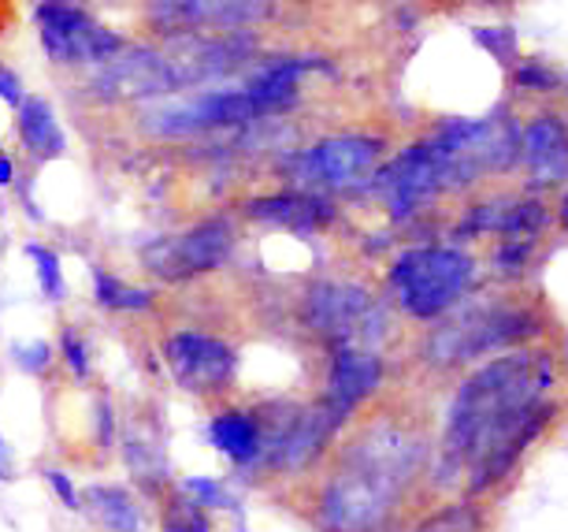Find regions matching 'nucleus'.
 Masks as SVG:
<instances>
[{"label": "nucleus", "mask_w": 568, "mask_h": 532, "mask_svg": "<svg viewBox=\"0 0 568 532\" xmlns=\"http://www.w3.org/2000/svg\"><path fill=\"white\" fill-rule=\"evenodd\" d=\"M550 354H506L487 361L476 377L465 380L449 410L446 451L449 459L468 465L471 488L484 492L501 481L524 443L546 421V388H550Z\"/></svg>", "instance_id": "obj_1"}, {"label": "nucleus", "mask_w": 568, "mask_h": 532, "mask_svg": "<svg viewBox=\"0 0 568 532\" xmlns=\"http://www.w3.org/2000/svg\"><path fill=\"white\" fill-rule=\"evenodd\" d=\"M409 473V446L402 432H372L353 446L324 492V521L331 532H375L390 514Z\"/></svg>", "instance_id": "obj_2"}, {"label": "nucleus", "mask_w": 568, "mask_h": 532, "mask_svg": "<svg viewBox=\"0 0 568 532\" xmlns=\"http://www.w3.org/2000/svg\"><path fill=\"white\" fill-rule=\"evenodd\" d=\"M305 74L302 60H283L272 68L256 71L245 87L234 90H209L190 101H175L168 109H156L149 116V127L160 138H194L209 131H223V127H242L250 120H261L267 112L286 109L297 98V82Z\"/></svg>", "instance_id": "obj_3"}, {"label": "nucleus", "mask_w": 568, "mask_h": 532, "mask_svg": "<svg viewBox=\"0 0 568 532\" xmlns=\"http://www.w3.org/2000/svg\"><path fill=\"white\" fill-rule=\"evenodd\" d=\"M390 283L398 291L402 310L420 321L446 313L471 283V258L460 250L443 247H420L405 250L390 264Z\"/></svg>", "instance_id": "obj_4"}, {"label": "nucleus", "mask_w": 568, "mask_h": 532, "mask_svg": "<svg viewBox=\"0 0 568 532\" xmlns=\"http://www.w3.org/2000/svg\"><path fill=\"white\" fill-rule=\"evenodd\" d=\"M34 19L41 46L57 63H109L123 52V38L115 30L90 19L68 0H41Z\"/></svg>", "instance_id": "obj_5"}, {"label": "nucleus", "mask_w": 568, "mask_h": 532, "mask_svg": "<svg viewBox=\"0 0 568 532\" xmlns=\"http://www.w3.org/2000/svg\"><path fill=\"white\" fill-rule=\"evenodd\" d=\"M272 16V0H153L149 23L168 38H209L256 27Z\"/></svg>", "instance_id": "obj_6"}, {"label": "nucleus", "mask_w": 568, "mask_h": 532, "mask_svg": "<svg viewBox=\"0 0 568 532\" xmlns=\"http://www.w3.org/2000/svg\"><path fill=\"white\" fill-rule=\"evenodd\" d=\"M234 247V228L231 220L212 217L194 223L190 231H182L175 239H160L156 247H149L145 264L153 269L160 280H194L212 269H220L227 261V253Z\"/></svg>", "instance_id": "obj_7"}, {"label": "nucleus", "mask_w": 568, "mask_h": 532, "mask_svg": "<svg viewBox=\"0 0 568 532\" xmlns=\"http://www.w3.org/2000/svg\"><path fill=\"white\" fill-rule=\"evenodd\" d=\"M449 183H454V179H449L446 153L435 138L405 149L402 157H394V161L375 175V187L387 198L394 217H409V212L420 209L424 201H432L438 190Z\"/></svg>", "instance_id": "obj_8"}, {"label": "nucleus", "mask_w": 568, "mask_h": 532, "mask_svg": "<svg viewBox=\"0 0 568 532\" xmlns=\"http://www.w3.org/2000/svg\"><path fill=\"white\" fill-rule=\"evenodd\" d=\"M379 164V142L361 134H338L324 138L308 153H302L291 168L297 183L308 187H331V190H353L368 183Z\"/></svg>", "instance_id": "obj_9"}, {"label": "nucleus", "mask_w": 568, "mask_h": 532, "mask_svg": "<svg viewBox=\"0 0 568 532\" xmlns=\"http://www.w3.org/2000/svg\"><path fill=\"white\" fill-rule=\"evenodd\" d=\"M164 361L179 388L209 395V391L227 388L234 372V354L223 339L209 332H179L164 343Z\"/></svg>", "instance_id": "obj_10"}, {"label": "nucleus", "mask_w": 568, "mask_h": 532, "mask_svg": "<svg viewBox=\"0 0 568 532\" xmlns=\"http://www.w3.org/2000/svg\"><path fill=\"white\" fill-rule=\"evenodd\" d=\"M308 321L338 347H357L364 324H372V298L353 283H324L308 298Z\"/></svg>", "instance_id": "obj_11"}, {"label": "nucleus", "mask_w": 568, "mask_h": 532, "mask_svg": "<svg viewBox=\"0 0 568 532\" xmlns=\"http://www.w3.org/2000/svg\"><path fill=\"white\" fill-rule=\"evenodd\" d=\"M379 380H383V365L372 350L338 347L335 365H331V380H327V395L320 406L342 424L375 388H379Z\"/></svg>", "instance_id": "obj_12"}, {"label": "nucleus", "mask_w": 568, "mask_h": 532, "mask_svg": "<svg viewBox=\"0 0 568 532\" xmlns=\"http://www.w3.org/2000/svg\"><path fill=\"white\" fill-rule=\"evenodd\" d=\"M524 161H528V172L539 179V183H557V179L568 175V134L565 127L542 116L528 127L524 134Z\"/></svg>", "instance_id": "obj_13"}, {"label": "nucleus", "mask_w": 568, "mask_h": 532, "mask_svg": "<svg viewBox=\"0 0 568 532\" xmlns=\"http://www.w3.org/2000/svg\"><path fill=\"white\" fill-rule=\"evenodd\" d=\"M212 446L220 454H227L234 465H250L261 459V446H264V429L253 413L245 410H220L216 418L209 424Z\"/></svg>", "instance_id": "obj_14"}, {"label": "nucleus", "mask_w": 568, "mask_h": 532, "mask_svg": "<svg viewBox=\"0 0 568 532\" xmlns=\"http://www.w3.org/2000/svg\"><path fill=\"white\" fill-rule=\"evenodd\" d=\"M250 212L256 220L278 223L286 231H297V235H308V231L324 228L331 220V205L313 194H278V198H256Z\"/></svg>", "instance_id": "obj_15"}, {"label": "nucleus", "mask_w": 568, "mask_h": 532, "mask_svg": "<svg viewBox=\"0 0 568 532\" xmlns=\"http://www.w3.org/2000/svg\"><path fill=\"white\" fill-rule=\"evenodd\" d=\"M85 506L98 518L101 529L109 532H142V506L134 503V495L126 488L115 484H93L85 488Z\"/></svg>", "instance_id": "obj_16"}, {"label": "nucleus", "mask_w": 568, "mask_h": 532, "mask_svg": "<svg viewBox=\"0 0 568 532\" xmlns=\"http://www.w3.org/2000/svg\"><path fill=\"white\" fill-rule=\"evenodd\" d=\"M19 138H23V145L30 149V153H38V157H57L63 149L60 123L52 120L49 104L38 101V98L19 104Z\"/></svg>", "instance_id": "obj_17"}, {"label": "nucleus", "mask_w": 568, "mask_h": 532, "mask_svg": "<svg viewBox=\"0 0 568 532\" xmlns=\"http://www.w3.org/2000/svg\"><path fill=\"white\" fill-rule=\"evenodd\" d=\"M93 291H98V302L109 305V310H149L153 305V291H145V287H131L123 283L120 275L112 272H93Z\"/></svg>", "instance_id": "obj_18"}, {"label": "nucleus", "mask_w": 568, "mask_h": 532, "mask_svg": "<svg viewBox=\"0 0 568 532\" xmlns=\"http://www.w3.org/2000/svg\"><path fill=\"white\" fill-rule=\"evenodd\" d=\"M164 532H212L205 506L186 495L164 499Z\"/></svg>", "instance_id": "obj_19"}, {"label": "nucleus", "mask_w": 568, "mask_h": 532, "mask_svg": "<svg viewBox=\"0 0 568 532\" xmlns=\"http://www.w3.org/2000/svg\"><path fill=\"white\" fill-rule=\"evenodd\" d=\"M182 492L194 495L201 506H212V510H227V506H234V503H231V495L223 492V484H220V481H209V476H186V481H182Z\"/></svg>", "instance_id": "obj_20"}, {"label": "nucleus", "mask_w": 568, "mask_h": 532, "mask_svg": "<svg viewBox=\"0 0 568 532\" xmlns=\"http://www.w3.org/2000/svg\"><path fill=\"white\" fill-rule=\"evenodd\" d=\"M27 253H30V258H34V264H38V280H41V287H45V294L60 298V294H63V280H60V261H57V253L45 250V247H27Z\"/></svg>", "instance_id": "obj_21"}, {"label": "nucleus", "mask_w": 568, "mask_h": 532, "mask_svg": "<svg viewBox=\"0 0 568 532\" xmlns=\"http://www.w3.org/2000/svg\"><path fill=\"white\" fill-rule=\"evenodd\" d=\"M63 361L71 365V372L74 377H85V347H82V339H79V332H63Z\"/></svg>", "instance_id": "obj_22"}, {"label": "nucleus", "mask_w": 568, "mask_h": 532, "mask_svg": "<svg viewBox=\"0 0 568 532\" xmlns=\"http://www.w3.org/2000/svg\"><path fill=\"white\" fill-rule=\"evenodd\" d=\"M45 476H49V484L57 488V495H60L63 506H68V510H82V499H79V492H74L71 476H63L60 470H49Z\"/></svg>", "instance_id": "obj_23"}, {"label": "nucleus", "mask_w": 568, "mask_h": 532, "mask_svg": "<svg viewBox=\"0 0 568 532\" xmlns=\"http://www.w3.org/2000/svg\"><path fill=\"white\" fill-rule=\"evenodd\" d=\"M0 101L23 104V87H19V79L8 68H0Z\"/></svg>", "instance_id": "obj_24"}, {"label": "nucleus", "mask_w": 568, "mask_h": 532, "mask_svg": "<svg viewBox=\"0 0 568 532\" xmlns=\"http://www.w3.org/2000/svg\"><path fill=\"white\" fill-rule=\"evenodd\" d=\"M0 183H12V161L4 157V149H0Z\"/></svg>", "instance_id": "obj_25"}, {"label": "nucleus", "mask_w": 568, "mask_h": 532, "mask_svg": "<svg viewBox=\"0 0 568 532\" xmlns=\"http://www.w3.org/2000/svg\"><path fill=\"white\" fill-rule=\"evenodd\" d=\"M4 459H8V454H4V440H0V481H8V465H4Z\"/></svg>", "instance_id": "obj_26"}, {"label": "nucleus", "mask_w": 568, "mask_h": 532, "mask_svg": "<svg viewBox=\"0 0 568 532\" xmlns=\"http://www.w3.org/2000/svg\"><path fill=\"white\" fill-rule=\"evenodd\" d=\"M561 220H565V228H568V194H565V201H561Z\"/></svg>", "instance_id": "obj_27"}]
</instances>
